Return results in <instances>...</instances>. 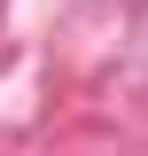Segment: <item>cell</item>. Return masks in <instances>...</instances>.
<instances>
[{
    "label": "cell",
    "mask_w": 148,
    "mask_h": 156,
    "mask_svg": "<svg viewBox=\"0 0 148 156\" xmlns=\"http://www.w3.org/2000/svg\"><path fill=\"white\" fill-rule=\"evenodd\" d=\"M0 16H8V0H0Z\"/></svg>",
    "instance_id": "cell-1"
}]
</instances>
